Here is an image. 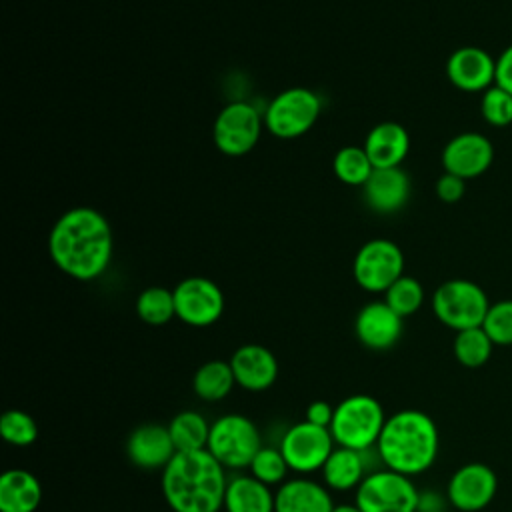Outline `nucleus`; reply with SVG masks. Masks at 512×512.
<instances>
[{"label":"nucleus","mask_w":512,"mask_h":512,"mask_svg":"<svg viewBox=\"0 0 512 512\" xmlns=\"http://www.w3.org/2000/svg\"><path fill=\"white\" fill-rule=\"evenodd\" d=\"M112 244L108 220L88 206L64 212L48 236L52 262L76 280H92L100 276L110 264Z\"/></svg>","instance_id":"obj_1"},{"label":"nucleus","mask_w":512,"mask_h":512,"mask_svg":"<svg viewBox=\"0 0 512 512\" xmlns=\"http://www.w3.org/2000/svg\"><path fill=\"white\" fill-rule=\"evenodd\" d=\"M224 470L206 448L176 452L160 482L172 512H220L228 486Z\"/></svg>","instance_id":"obj_2"},{"label":"nucleus","mask_w":512,"mask_h":512,"mask_svg":"<svg viewBox=\"0 0 512 512\" xmlns=\"http://www.w3.org/2000/svg\"><path fill=\"white\" fill-rule=\"evenodd\" d=\"M376 450L386 468L404 476L426 472L438 456L440 434L432 416L406 408L386 418Z\"/></svg>","instance_id":"obj_3"},{"label":"nucleus","mask_w":512,"mask_h":512,"mask_svg":"<svg viewBox=\"0 0 512 512\" xmlns=\"http://www.w3.org/2000/svg\"><path fill=\"white\" fill-rule=\"evenodd\" d=\"M382 404L368 394H352L334 406L330 434L336 446L366 452L380 438L386 422Z\"/></svg>","instance_id":"obj_4"},{"label":"nucleus","mask_w":512,"mask_h":512,"mask_svg":"<svg viewBox=\"0 0 512 512\" xmlns=\"http://www.w3.org/2000/svg\"><path fill=\"white\" fill-rule=\"evenodd\" d=\"M488 308L490 302L486 292L472 280L464 278L440 284L432 296V310L436 318L456 332L482 326Z\"/></svg>","instance_id":"obj_5"},{"label":"nucleus","mask_w":512,"mask_h":512,"mask_svg":"<svg viewBox=\"0 0 512 512\" xmlns=\"http://www.w3.org/2000/svg\"><path fill=\"white\" fill-rule=\"evenodd\" d=\"M260 448L258 426L244 414H224L210 424L206 450L224 468H248Z\"/></svg>","instance_id":"obj_6"},{"label":"nucleus","mask_w":512,"mask_h":512,"mask_svg":"<svg viewBox=\"0 0 512 512\" xmlns=\"http://www.w3.org/2000/svg\"><path fill=\"white\" fill-rule=\"evenodd\" d=\"M354 504L362 512H418L420 492L410 476L384 468L364 476Z\"/></svg>","instance_id":"obj_7"},{"label":"nucleus","mask_w":512,"mask_h":512,"mask_svg":"<svg viewBox=\"0 0 512 512\" xmlns=\"http://www.w3.org/2000/svg\"><path fill=\"white\" fill-rule=\"evenodd\" d=\"M320 116V98L308 88L280 92L264 112L266 128L278 138H296L308 132Z\"/></svg>","instance_id":"obj_8"},{"label":"nucleus","mask_w":512,"mask_h":512,"mask_svg":"<svg viewBox=\"0 0 512 512\" xmlns=\"http://www.w3.org/2000/svg\"><path fill=\"white\" fill-rule=\"evenodd\" d=\"M334 444L330 428L302 420L284 432L278 448L282 450L290 470L310 474L322 470L334 450Z\"/></svg>","instance_id":"obj_9"},{"label":"nucleus","mask_w":512,"mask_h":512,"mask_svg":"<svg viewBox=\"0 0 512 512\" xmlns=\"http://www.w3.org/2000/svg\"><path fill=\"white\" fill-rule=\"evenodd\" d=\"M404 270L402 250L384 238L366 242L354 256V280L368 292H386Z\"/></svg>","instance_id":"obj_10"},{"label":"nucleus","mask_w":512,"mask_h":512,"mask_svg":"<svg viewBox=\"0 0 512 512\" xmlns=\"http://www.w3.org/2000/svg\"><path fill=\"white\" fill-rule=\"evenodd\" d=\"M264 118L252 104L232 102L220 110L214 120V144L226 156H242L250 152L262 130Z\"/></svg>","instance_id":"obj_11"},{"label":"nucleus","mask_w":512,"mask_h":512,"mask_svg":"<svg viewBox=\"0 0 512 512\" xmlns=\"http://www.w3.org/2000/svg\"><path fill=\"white\" fill-rule=\"evenodd\" d=\"M176 316L188 326H210L224 312V294L208 278L190 276L184 278L174 290Z\"/></svg>","instance_id":"obj_12"},{"label":"nucleus","mask_w":512,"mask_h":512,"mask_svg":"<svg viewBox=\"0 0 512 512\" xmlns=\"http://www.w3.org/2000/svg\"><path fill=\"white\" fill-rule=\"evenodd\" d=\"M498 490V478L488 464L468 462L448 480L446 498L460 512H478L486 508Z\"/></svg>","instance_id":"obj_13"},{"label":"nucleus","mask_w":512,"mask_h":512,"mask_svg":"<svg viewBox=\"0 0 512 512\" xmlns=\"http://www.w3.org/2000/svg\"><path fill=\"white\" fill-rule=\"evenodd\" d=\"M494 160L492 142L480 132H462L454 136L442 152L444 170L464 180L484 174Z\"/></svg>","instance_id":"obj_14"},{"label":"nucleus","mask_w":512,"mask_h":512,"mask_svg":"<svg viewBox=\"0 0 512 512\" xmlns=\"http://www.w3.org/2000/svg\"><path fill=\"white\" fill-rule=\"evenodd\" d=\"M446 74L464 92H486L496 82V60L482 48L464 46L450 54Z\"/></svg>","instance_id":"obj_15"},{"label":"nucleus","mask_w":512,"mask_h":512,"mask_svg":"<svg viewBox=\"0 0 512 512\" xmlns=\"http://www.w3.org/2000/svg\"><path fill=\"white\" fill-rule=\"evenodd\" d=\"M126 454L130 462L144 470H164L174 458L176 446L172 442L168 426L142 424L134 428L126 442Z\"/></svg>","instance_id":"obj_16"},{"label":"nucleus","mask_w":512,"mask_h":512,"mask_svg":"<svg viewBox=\"0 0 512 512\" xmlns=\"http://www.w3.org/2000/svg\"><path fill=\"white\" fill-rule=\"evenodd\" d=\"M230 366H232L236 384L250 392H264L278 378L276 356L266 346H260V344L240 346L232 354Z\"/></svg>","instance_id":"obj_17"},{"label":"nucleus","mask_w":512,"mask_h":512,"mask_svg":"<svg viewBox=\"0 0 512 512\" xmlns=\"http://www.w3.org/2000/svg\"><path fill=\"white\" fill-rule=\"evenodd\" d=\"M354 330L366 348L388 350L402 336V316H398L384 300L370 302L358 312Z\"/></svg>","instance_id":"obj_18"},{"label":"nucleus","mask_w":512,"mask_h":512,"mask_svg":"<svg viewBox=\"0 0 512 512\" xmlns=\"http://www.w3.org/2000/svg\"><path fill=\"white\" fill-rule=\"evenodd\" d=\"M366 204L376 212H396L410 196L408 174L400 168H374L362 186Z\"/></svg>","instance_id":"obj_19"},{"label":"nucleus","mask_w":512,"mask_h":512,"mask_svg":"<svg viewBox=\"0 0 512 512\" xmlns=\"http://www.w3.org/2000/svg\"><path fill=\"white\" fill-rule=\"evenodd\" d=\"M330 492L316 480L292 478L274 492V512H332Z\"/></svg>","instance_id":"obj_20"},{"label":"nucleus","mask_w":512,"mask_h":512,"mask_svg":"<svg viewBox=\"0 0 512 512\" xmlns=\"http://www.w3.org/2000/svg\"><path fill=\"white\" fill-rule=\"evenodd\" d=\"M362 148L374 168H394L406 158L410 138L398 122H380L368 132Z\"/></svg>","instance_id":"obj_21"},{"label":"nucleus","mask_w":512,"mask_h":512,"mask_svg":"<svg viewBox=\"0 0 512 512\" xmlns=\"http://www.w3.org/2000/svg\"><path fill=\"white\" fill-rule=\"evenodd\" d=\"M40 500L42 486L32 472L10 468L0 476V512H36Z\"/></svg>","instance_id":"obj_22"},{"label":"nucleus","mask_w":512,"mask_h":512,"mask_svg":"<svg viewBox=\"0 0 512 512\" xmlns=\"http://www.w3.org/2000/svg\"><path fill=\"white\" fill-rule=\"evenodd\" d=\"M226 512H274V492L268 484L250 476L228 480L224 494Z\"/></svg>","instance_id":"obj_23"},{"label":"nucleus","mask_w":512,"mask_h":512,"mask_svg":"<svg viewBox=\"0 0 512 512\" xmlns=\"http://www.w3.org/2000/svg\"><path fill=\"white\" fill-rule=\"evenodd\" d=\"M362 454L364 452H360V450L334 446L332 454L328 456L326 464L320 470L324 484L338 492L358 488L366 476V464H364Z\"/></svg>","instance_id":"obj_24"},{"label":"nucleus","mask_w":512,"mask_h":512,"mask_svg":"<svg viewBox=\"0 0 512 512\" xmlns=\"http://www.w3.org/2000/svg\"><path fill=\"white\" fill-rule=\"evenodd\" d=\"M236 378L230 362L208 360L192 376V390L206 402H218L230 394Z\"/></svg>","instance_id":"obj_25"},{"label":"nucleus","mask_w":512,"mask_h":512,"mask_svg":"<svg viewBox=\"0 0 512 512\" xmlns=\"http://www.w3.org/2000/svg\"><path fill=\"white\" fill-rule=\"evenodd\" d=\"M172 442L176 446V452H192V450H204L208 446L210 436V424L208 420L196 412V410H184L178 412L170 424H168Z\"/></svg>","instance_id":"obj_26"},{"label":"nucleus","mask_w":512,"mask_h":512,"mask_svg":"<svg viewBox=\"0 0 512 512\" xmlns=\"http://www.w3.org/2000/svg\"><path fill=\"white\" fill-rule=\"evenodd\" d=\"M492 348H494V342L490 340V336L482 326L456 332L454 356L466 368L484 366L492 356Z\"/></svg>","instance_id":"obj_27"},{"label":"nucleus","mask_w":512,"mask_h":512,"mask_svg":"<svg viewBox=\"0 0 512 512\" xmlns=\"http://www.w3.org/2000/svg\"><path fill=\"white\" fill-rule=\"evenodd\" d=\"M136 314L142 322L150 326H162L176 316L174 292L160 286H150L142 290L136 298Z\"/></svg>","instance_id":"obj_28"},{"label":"nucleus","mask_w":512,"mask_h":512,"mask_svg":"<svg viewBox=\"0 0 512 512\" xmlns=\"http://www.w3.org/2000/svg\"><path fill=\"white\" fill-rule=\"evenodd\" d=\"M334 174L344 184L352 186H364V182L370 178L374 166L366 154L364 148L358 146H344L334 156Z\"/></svg>","instance_id":"obj_29"},{"label":"nucleus","mask_w":512,"mask_h":512,"mask_svg":"<svg viewBox=\"0 0 512 512\" xmlns=\"http://www.w3.org/2000/svg\"><path fill=\"white\" fill-rule=\"evenodd\" d=\"M384 302L402 318L412 316L424 302V288L412 276H400L386 292Z\"/></svg>","instance_id":"obj_30"},{"label":"nucleus","mask_w":512,"mask_h":512,"mask_svg":"<svg viewBox=\"0 0 512 512\" xmlns=\"http://www.w3.org/2000/svg\"><path fill=\"white\" fill-rule=\"evenodd\" d=\"M250 472L256 480L268 486H280L286 482V474L290 470L284 454L280 448L262 446L250 462Z\"/></svg>","instance_id":"obj_31"},{"label":"nucleus","mask_w":512,"mask_h":512,"mask_svg":"<svg viewBox=\"0 0 512 512\" xmlns=\"http://www.w3.org/2000/svg\"><path fill=\"white\" fill-rule=\"evenodd\" d=\"M0 434L12 446H30L38 438L36 420L24 410H6L0 418Z\"/></svg>","instance_id":"obj_32"},{"label":"nucleus","mask_w":512,"mask_h":512,"mask_svg":"<svg viewBox=\"0 0 512 512\" xmlns=\"http://www.w3.org/2000/svg\"><path fill=\"white\" fill-rule=\"evenodd\" d=\"M482 328L494 346H512V300L490 304Z\"/></svg>","instance_id":"obj_33"},{"label":"nucleus","mask_w":512,"mask_h":512,"mask_svg":"<svg viewBox=\"0 0 512 512\" xmlns=\"http://www.w3.org/2000/svg\"><path fill=\"white\" fill-rule=\"evenodd\" d=\"M480 112L484 120L492 126H508L512 124V94L500 86H490L482 94Z\"/></svg>","instance_id":"obj_34"},{"label":"nucleus","mask_w":512,"mask_h":512,"mask_svg":"<svg viewBox=\"0 0 512 512\" xmlns=\"http://www.w3.org/2000/svg\"><path fill=\"white\" fill-rule=\"evenodd\" d=\"M466 192V180L456 176V174H450V172H444L438 182H436V194L442 202L446 204H454L458 202Z\"/></svg>","instance_id":"obj_35"},{"label":"nucleus","mask_w":512,"mask_h":512,"mask_svg":"<svg viewBox=\"0 0 512 512\" xmlns=\"http://www.w3.org/2000/svg\"><path fill=\"white\" fill-rule=\"evenodd\" d=\"M496 86L512 94V44L496 60Z\"/></svg>","instance_id":"obj_36"},{"label":"nucleus","mask_w":512,"mask_h":512,"mask_svg":"<svg viewBox=\"0 0 512 512\" xmlns=\"http://www.w3.org/2000/svg\"><path fill=\"white\" fill-rule=\"evenodd\" d=\"M332 416H334V406H330V404L324 402V400H316V402H310V404L306 406V420L312 422V424H316V426L330 428Z\"/></svg>","instance_id":"obj_37"},{"label":"nucleus","mask_w":512,"mask_h":512,"mask_svg":"<svg viewBox=\"0 0 512 512\" xmlns=\"http://www.w3.org/2000/svg\"><path fill=\"white\" fill-rule=\"evenodd\" d=\"M332 512H362L356 504H336Z\"/></svg>","instance_id":"obj_38"}]
</instances>
